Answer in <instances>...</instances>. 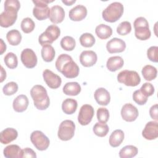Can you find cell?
Returning <instances> with one entry per match:
<instances>
[{
  "instance_id": "obj_40",
  "label": "cell",
  "mask_w": 158,
  "mask_h": 158,
  "mask_svg": "<svg viewBox=\"0 0 158 158\" xmlns=\"http://www.w3.org/2000/svg\"><path fill=\"white\" fill-rule=\"evenodd\" d=\"M97 118L99 122L106 123L109 118V112L107 109L99 107L97 110Z\"/></svg>"
},
{
  "instance_id": "obj_30",
  "label": "cell",
  "mask_w": 158,
  "mask_h": 158,
  "mask_svg": "<svg viewBox=\"0 0 158 158\" xmlns=\"http://www.w3.org/2000/svg\"><path fill=\"white\" fill-rule=\"evenodd\" d=\"M138 148L133 145H127L122 148L119 151L120 158H131L136 156L138 154Z\"/></svg>"
},
{
  "instance_id": "obj_9",
  "label": "cell",
  "mask_w": 158,
  "mask_h": 158,
  "mask_svg": "<svg viewBox=\"0 0 158 158\" xmlns=\"http://www.w3.org/2000/svg\"><path fill=\"white\" fill-rule=\"evenodd\" d=\"M30 140L39 151L46 150L50 144L49 139L41 131L35 130L30 135Z\"/></svg>"
},
{
  "instance_id": "obj_5",
  "label": "cell",
  "mask_w": 158,
  "mask_h": 158,
  "mask_svg": "<svg viewBox=\"0 0 158 158\" xmlns=\"http://www.w3.org/2000/svg\"><path fill=\"white\" fill-rule=\"evenodd\" d=\"M53 1V0H33L32 2L35 5L33 9L34 17L38 20H43L49 17L51 9L48 4Z\"/></svg>"
},
{
  "instance_id": "obj_19",
  "label": "cell",
  "mask_w": 158,
  "mask_h": 158,
  "mask_svg": "<svg viewBox=\"0 0 158 158\" xmlns=\"http://www.w3.org/2000/svg\"><path fill=\"white\" fill-rule=\"evenodd\" d=\"M94 96L97 103L101 106H107L110 101V94L104 88H98L94 92Z\"/></svg>"
},
{
  "instance_id": "obj_46",
  "label": "cell",
  "mask_w": 158,
  "mask_h": 158,
  "mask_svg": "<svg viewBox=\"0 0 158 158\" xmlns=\"http://www.w3.org/2000/svg\"><path fill=\"white\" fill-rule=\"evenodd\" d=\"M149 115L151 117L155 120H158V115H157V104H155L154 105L152 106L149 109Z\"/></svg>"
},
{
  "instance_id": "obj_3",
  "label": "cell",
  "mask_w": 158,
  "mask_h": 158,
  "mask_svg": "<svg viewBox=\"0 0 158 158\" xmlns=\"http://www.w3.org/2000/svg\"><path fill=\"white\" fill-rule=\"evenodd\" d=\"M123 5L119 2L110 4L102 12L103 19L108 22L113 23L117 21L123 13Z\"/></svg>"
},
{
  "instance_id": "obj_25",
  "label": "cell",
  "mask_w": 158,
  "mask_h": 158,
  "mask_svg": "<svg viewBox=\"0 0 158 158\" xmlns=\"http://www.w3.org/2000/svg\"><path fill=\"white\" fill-rule=\"evenodd\" d=\"M81 86L77 82H67L63 87V92L69 96H77L81 91Z\"/></svg>"
},
{
  "instance_id": "obj_10",
  "label": "cell",
  "mask_w": 158,
  "mask_h": 158,
  "mask_svg": "<svg viewBox=\"0 0 158 158\" xmlns=\"http://www.w3.org/2000/svg\"><path fill=\"white\" fill-rule=\"evenodd\" d=\"M94 110L93 107L89 104L83 105L78 115V121L81 125H87L92 120L94 116Z\"/></svg>"
},
{
  "instance_id": "obj_42",
  "label": "cell",
  "mask_w": 158,
  "mask_h": 158,
  "mask_svg": "<svg viewBox=\"0 0 158 158\" xmlns=\"http://www.w3.org/2000/svg\"><path fill=\"white\" fill-rule=\"evenodd\" d=\"M140 91L146 97L152 96L154 93V86L148 82L144 83L140 88Z\"/></svg>"
},
{
  "instance_id": "obj_45",
  "label": "cell",
  "mask_w": 158,
  "mask_h": 158,
  "mask_svg": "<svg viewBox=\"0 0 158 158\" xmlns=\"http://www.w3.org/2000/svg\"><path fill=\"white\" fill-rule=\"evenodd\" d=\"M25 158V157H30V158H36V152L29 148H26L25 149H22L21 151V155L20 158Z\"/></svg>"
},
{
  "instance_id": "obj_34",
  "label": "cell",
  "mask_w": 158,
  "mask_h": 158,
  "mask_svg": "<svg viewBox=\"0 0 158 158\" xmlns=\"http://www.w3.org/2000/svg\"><path fill=\"white\" fill-rule=\"evenodd\" d=\"M94 133L99 137H104L107 135L109 131L108 125L106 123L97 122L93 127Z\"/></svg>"
},
{
  "instance_id": "obj_12",
  "label": "cell",
  "mask_w": 158,
  "mask_h": 158,
  "mask_svg": "<svg viewBox=\"0 0 158 158\" xmlns=\"http://www.w3.org/2000/svg\"><path fill=\"white\" fill-rule=\"evenodd\" d=\"M20 59L24 66L28 69L35 67L38 62L35 52L30 48H26L22 51Z\"/></svg>"
},
{
  "instance_id": "obj_4",
  "label": "cell",
  "mask_w": 158,
  "mask_h": 158,
  "mask_svg": "<svg viewBox=\"0 0 158 158\" xmlns=\"http://www.w3.org/2000/svg\"><path fill=\"white\" fill-rule=\"evenodd\" d=\"M135 35L136 38L140 40H146L151 37V31L148 20L143 17L136 18L133 23Z\"/></svg>"
},
{
  "instance_id": "obj_36",
  "label": "cell",
  "mask_w": 158,
  "mask_h": 158,
  "mask_svg": "<svg viewBox=\"0 0 158 158\" xmlns=\"http://www.w3.org/2000/svg\"><path fill=\"white\" fill-rule=\"evenodd\" d=\"M4 61L6 66L11 69H15L17 67L18 60L17 56L13 52H8L4 58Z\"/></svg>"
},
{
  "instance_id": "obj_35",
  "label": "cell",
  "mask_w": 158,
  "mask_h": 158,
  "mask_svg": "<svg viewBox=\"0 0 158 158\" xmlns=\"http://www.w3.org/2000/svg\"><path fill=\"white\" fill-rule=\"evenodd\" d=\"M80 43L81 45L85 48L92 47L95 43V38L89 33H85L80 37Z\"/></svg>"
},
{
  "instance_id": "obj_27",
  "label": "cell",
  "mask_w": 158,
  "mask_h": 158,
  "mask_svg": "<svg viewBox=\"0 0 158 158\" xmlns=\"http://www.w3.org/2000/svg\"><path fill=\"white\" fill-rule=\"evenodd\" d=\"M95 33L100 39L106 40L112 35V29L110 26L101 23L96 27Z\"/></svg>"
},
{
  "instance_id": "obj_47",
  "label": "cell",
  "mask_w": 158,
  "mask_h": 158,
  "mask_svg": "<svg viewBox=\"0 0 158 158\" xmlns=\"http://www.w3.org/2000/svg\"><path fill=\"white\" fill-rule=\"evenodd\" d=\"M6 78V72L2 66L1 67V82H2Z\"/></svg>"
},
{
  "instance_id": "obj_17",
  "label": "cell",
  "mask_w": 158,
  "mask_h": 158,
  "mask_svg": "<svg viewBox=\"0 0 158 158\" xmlns=\"http://www.w3.org/2000/svg\"><path fill=\"white\" fill-rule=\"evenodd\" d=\"M97 54L93 51H83L80 55V62L81 64L86 67L94 65L97 62Z\"/></svg>"
},
{
  "instance_id": "obj_48",
  "label": "cell",
  "mask_w": 158,
  "mask_h": 158,
  "mask_svg": "<svg viewBox=\"0 0 158 158\" xmlns=\"http://www.w3.org/2000/svg\"><path fill=\"white\" fill-rule=\"evenodd\" d=\"M1 40V54H2L3 52L4 51H6V44L4 43L2 39H0Z\"/></svg>"
},
{
  "instance_id": "obj_44",
  "label": "cell",
  "mask_w": 158,
  "mask_h": 158,
  "mask_svg": "<svg viewBox=\"0 0 158 158\" xmlns=\"http://www.w3.org/2000/svg\"><path fill=\"white\" fill-rule=\"evenodd\" d=\"M5 9H11L19 11L20 7V3L18 0H6L4 4Z\"/></svg>"
},
{
  "instance_id": "obj_8",
  "label": "cell",
  "mask_w": 158,
  "mask_h": 158,
  "mask_svg": "<svg viewBox=\"0 0 158 158\" xmlns=\"http://www.w3.org/2000/svg\"><path fill=\"white\" fill-rule=\"evenodd\" d=\"M75 130V125L74 122L70 120H65L59 125L57 136L62 141H68L73 137Z\"/></svg>"
},
{
  "instance_id": "obj_31",
  "label": "cell",
  "mask_w": 158,
  "mask_h": 158,
  "mask_svg": "<svg viewBox=\"0 0 158 158\" xmlns=\"http://www.w3.org/2000/svg\"><path fill=\"white\" fill-rule=\"evenodd\" d=\"M6 38L10 45L17 46L21 42L22 35L19 30L13 29L7 33Z\"/></svg>"
},
{
  "instance_id": "obj_11",
  "label": "cell",
  "mask_w": 158,
  "mask_h": 158,
  "mask_svg": "<svg viewBox=\"0 0 158 158\" xmlns=\"http://www.w3.org/2000/svg\"><path fill=\"white\" fill-rule=\"evenodd\" d=\"M17 12L18 11L14 9H4L0 14V25L4 28L12 26L17 20Z\"/></svg>"
},
{
  "instance_id": "obj_1",
  "label": "cell",
  "mask_w": 158,
  "mask_h": 158,
  "mask_svg": "<svg viewBox=\"0 0 158 158\" xmlns=\"http://www.w3.org/2000/svg\"><path fill=\"white\" fill-rule=\"evenodd\" d=\"M57 70L68 78H73L79 74V67L67 54L59 55L55 63Z\"/></svg>"
},
{
  "instance_id": "obj_21",
  "label": "cell",
  "mask_w": 158,
  "mask_h": 158,
  "mask_svg": "<svg viewBox=\"0 0 158 158\" xmlns=\"http://www.w3.org/2000/svg\"><path fill=\"white\" fill-rule=\"evenodd\" d=\"M18 136L17 131L13 128H7L0 133V141L3 144H7L15 140Z\"/></svg>"
},
{
  "instance_id": "obj_37",
  "label": "cell",
  "mask_w": 158,
  "mask_h": 158,
  "mask_svg": "<svg viewBox=\"0 0 158 158\" xmlns=\"http://www.w3.org/2000/svg\"><path fill=\"white\" fill-rule=\"evenodd\" d=\"M20 27L25 33H29L33 31L35 27V23L31 18L26 17L22 20Z\"/></svg>"
},
{
  "instance_id": "obj_7",
  "label": "cell",
  "mask_w": 158,
  "mask_h": 158,
  "mask_svg": "<svg viewBox=\"0 0 158 158\" xmlns=\"http://www.w3.org/2000/svg\"><path fill=\"white\" fill-rule=\"evenodd\" d=\"M117 80L126 86H136L139 84L141 78L136 71L124 70L118 73Z\"/></svg>"
},
{
  "instance_id": "obj_22",
  "label": "cell",
  "mask_w": 158,
  "mask_h": 158,
  "mask_svg": "<svg viewBox=\"0 0 158 158\" xmlns=\"http://www.w3.org/2000/svg\"><path fill=\"white\" fill-rule=\"evenodd\" d=\"M28 99L26 95L20 94L17 96L13 101V109L17 112L25 111L28 106Z\"/></svg>"
},
{
  "instance_id": "obj_33",
  "label": "cell",
  "mask_w": 158,
  "mask_h": 158,
  "mask_svg": "<svg viewBox=\"0 0 158 158\" xmlns=\"http://www.w3.org/2000/svg\"><path fill=\"white\" fill-rule=\"evenodd\" d=\"M60 44L63 49L71 51L74 49L76 46V41L73 37L70 36H65L61 39Z\"/></svg>"
},
{
  "instance_id": "obj_24",
  "label": "cell",
  "mask_w": 158,
  "mask_h": 158,
  "mask_svg": "<svg viewBox=\"0 0 158 158\" xmlns=\"http://www.w3.org/2000/svg\"><path fill=\"white\" fill-rule=\"evenodd\" d=\"M124 133L122 130H114L109 137V144L114 148L119 146L124 139Z\"/></svg>"
},
{
  "instance_id": "obj_49",
  "label": "cell",
  "mask_w": 158,
  "mask_h": 158,
  "mask_svg": "<svg viewBox=\"0 0 158 158\" xmlns=\"http://www.w3.org/2000/svg\"><path fill=\"white\" fill-rule=\"evenodd\" d=\"M62 2L66 6H71L76 2L75 0H62Z\"/></svg>"
},
{
  "instance_id": "obj_43",
  "label": "cell",
  "mask_w": 158,
  "mask_h": 158,
  "mask_svg": "<svg viewBox=\"0 0 158 158\" xmlns=\"http://www.w3.org/2000/svg\"><path fill=\"white\" fill-rule=\"evenodd\" d=\"M157 52H158V47L157 46H151L147 50L148 58L152 62H157V61H158Z\"/></svg>"
},
{
  "instance_id": "obj_15",
  "label": "cell",
  "mask_w": 158,
  "mask_h": 158,
  "mask_svg": "<svg viewBox=\"0 0 158 158\" xmlns=\"http://www.w3.org/2000/svg\"><path fill=\"white\" fill-rule=\"evenodd\" d=\"M143 136L148 140L155 139L158 136V123L157 121L148 122L142 131Z\"/></svg>"
},
{
  "instance_id": "obj_13",
  "label": "cell",
  "mask_w": 158,
  "mask_h": 158,
  "mask_svg": "<svg viewBox=\"0 0 158 158\" xmlns=\"http://www.w3.org/2000/svg\"><path fill=\"white\" fill-rule=\"evenodd\" d=\"M43 77L46 85L52 89L58 88L61 85V78L49 69L43 71Z\"/></svg>"
},
{
  "instance_id": "obj_18",
  "label": "cell",
  "mask_w": 158,
  "mask_h": 158,
  "mask_svg": "<svg viewBox=\"0 0 158 158\" xmlns=\"http://www.w3.org/2000/svg\"><path fill=\"white\" fill-rule=\"evenodd\" d=\"M87 15V9L83 5L78 4L72 8L69 13L70 20L73 21H80L84 19Z\"/></svg>"
},
{
  "instance_id": "obj_23",
  "label": "cell",
  "mask_w": 158,
  "mask_h": 158,
  "mask_svg": "<svg viewBox=\"0 0 158 158\" xmlns=\"http://www.w3.org/2000/svg\"><path fill=\"white\" fill-rule=\"evenodd\" d=\"M123 64V59L121 57L117 56L109 57L106 62L107 68L110 72H115L121 69Z\"/></svg>"
},
{
  "instance_id": "obj_41",
  "label": "cell",
  "mask_w": 158,
  "mask_h": 158,
  "mask_svg": "<svg viewBox=\"0 0 158 158\" xmlns=\"http://www.w3.org/2000/svg\"><path fill=\"white\" fill-rule=\"evenodd\" d=\"M148 98L144 96L140 90L138 89L134 91L133 94V101L139 105H144L148 101Z\"/></svg>"
},
{
  "instance_id": "obj_6",
  "label": "cell",
  "mask_w": 158,
  "mask_h": 158,
  "mask_svg": "<svg viewBox=\"0 0 158 158\" xmlns=\"http://www.w3.org/2000/svg\"><path fill=\"white\" fill-rule=\"evenodd\" d=\"M60 34V28L56 25H51L39 36L38 41L42 46L46 44H51L59 38Z\"/></svg>"
},
{
  "instance_id": "obj_20",
  "label": "cell",
  "mask_w": 158,
  "mask_h": 158,
  "mask_svg": "<svg viewBox=\"0 0 158 158\" xmlns=\"http://www.w3.org/2000/svg\"><path fill=\"white\" fill-rule=\"evenodd\" d=\"M65 17V12L64 9L59 6L55 5L51 8L49 20L54 23H59L62 22Z\"/></svg>"
},
{
  "instance_id": "obj_26",
  "label": "cell",
  "mask_w": 158,
  "mask_h": 158,
  "mask_svg": "<svg viewBox=\"0 0 158 158\" xmlns=\"http://www.w3.org/2000/svg\"><path fill=\"white\" fill-rule=\"evenodd\" d=\"M22 149L17 144H10L6 146L3 154L6 158H20Z\"/></svg>"
},
{
  "instance_id": "obj_2",
  "label": "cell",
  "mask_w": 158,
  "mask_h": 158,
  "mask_svg": "<svg viewBox=\"0 0 158 158\" xmlns=\"http://www.w3.org/2000/svg\"><path fill=\"white\" fill-rule=\"evenodd\" d=\"M30 95L33 99L34 106L38 110H46L49 106V98L46 88L42 85L33 86L30 90Z\"/></svg>"
},
{
  "instance_id": "obj_14",
  "label": "cell",
  "mask_w": 158,
  "mask_h": 158,
  "mask_svg": "<svg viewBox=\"0 0 158 158\" xmlns=\"http://www.w3.org/2000/svg\"><path fill=\"white\" fill-rule=\"evenodd\" d=\"M138 114V109L130 103L125 104L122 107L121 115L126 122H131L135 121L137 118Z\"/></svg>"
},
{
  "instance_id": "obj_28",
  "label": "cell",
  "mask_w": 158,
  "mask_h": 158,
  "mask_svg": "<svg viewBox=\"0 0 158 158\" xmlns=\"http://www.w3.org/2000/svg\"><path fill=\"white\" fill-rule=\"evenodd\" d=\"M77 101L72 98L65 99L62 104V109L66 114H73L77 108Z\"/></svg>"
},
{
  "instance_id": "obj_39",
  "label": "cell",
  "mask_w": 158,
  "mask_h": 158,
  "mask_svg": "<svg viewBox=\"0 0 158 158\" xmlns=\"http://www.w3.org/2000/svg\"><path fill=\"white\" fill-rule=\"evenodd\" d=\"M18 91V85L14 81H10L6 83L2 88L4 94L6 96H11Z\"/></svg>"
},
{
  "instance_id": "obj_32",
  "label": "cell",
  "mask_w": 158,
  "mask_h": 158,
  "mask_svg": "<svg viewBox=\"0 0 158 158\" xmlns=\"http://www.w3.org/2000/svg\"><path fill=\"white\" fill-rule=\"evenodd\" d=\"M142 75L147 81H152L157 77V70L156 68L151 65H146L142 69Z\"/></svg>"
},
{
  "instance_id": "obj_38",
  "label": "cell",
  "mask_w": 158,
  "mask_h": 158,
  "mask_svg": "<svg viewBox=\"0 0 158 158\" xmlns=\"http://www.w3.org/2000/svg\"><path fill=\"white\" fill-rule=\"evenodd\" d=\"M131 30V25L128 21H123L121 22L117 27V32L120 35H126L130 33Z\"/></svg>"
},
{
  "instance_id": "obj_16",
  "label": "cell",
  "mask_w": 158,
  "mask_h": 158,
  "mask_svg": "<svg viewBox=\"0 0 158 158\" xmlns=\"http://www.w3.org/2000/svg\"><path fill=\"white\" fill-rule=\"evenodd\" d=\"M106 48L107 51L111 54L122 52L126 48V43L120 38H114L107 43Z\"/></svg>"
},
{
  "instance_id": "obj_29",
  "label": "cell",
  "mask_w": 158,
  "mask_h": 158,
  "mask_svg": "<svg viewBox=\"0 0 158 158\" xmlns=\"http://www.w3.org/2000/svg\"><path fill=\"white\" fill-rule=\"evenodd\" d=\"M41 56L43 59L47 62H49L53 60L55 57V49L51 44H46L42 47L41 49Z\"/></svg>"
}]
</instances>
